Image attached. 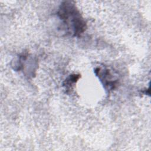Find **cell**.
I'll return each instance as SVG.
<instances>
[{
    "mask_svg": "<svg viewBox=\"0 0 151 151\" xmlns=\"http://www.w3.org/2000/svg\"><path fill=\"white\" fill-rule=\"evenodd\" d=\"M65 29L73 37H79L86 29L87 24L79 11L71 2L63 3L57 12Z\"/></svg>",
    "mask_w": 151,
    "mask_h": 151,
    "instance_id": "1",
    "label": "cell"
},
{
    "mask_svg": "<svg viewBox=\"0 0 151 151\" xmlns=\"http://www.w3.org/2000/svg\"><path fill=\"white\" fill-rule=\"evenodd\" d=\"M94 73L101 82L106 90L110 91L115 88L117 79L111 73V70L106 67H99L95 68Z\"/></svg>",
    "mask_w": 151,
    "mask_h": 151,
    "instance_id": "2",
    "label": "cell"
},
{
    "mask_svg": "<svg viewBox=\"0 0 151 151\" xmlns=\"http://www.w3.org/2000/svg\"><path fill=\"white\" fill-rule=\"evenodd\" d=\"M80 77V76L79 74H74L70 75L69 77H68L67 78L65 79V80L63 83V86L65 87V90H70L73 84L76 83L78 81Z\"/></svg>",
    "mask_w": 151,
    "mask_h": 151,
    "instance_id": "3",
    "label": "cell"
}]
</instances>
